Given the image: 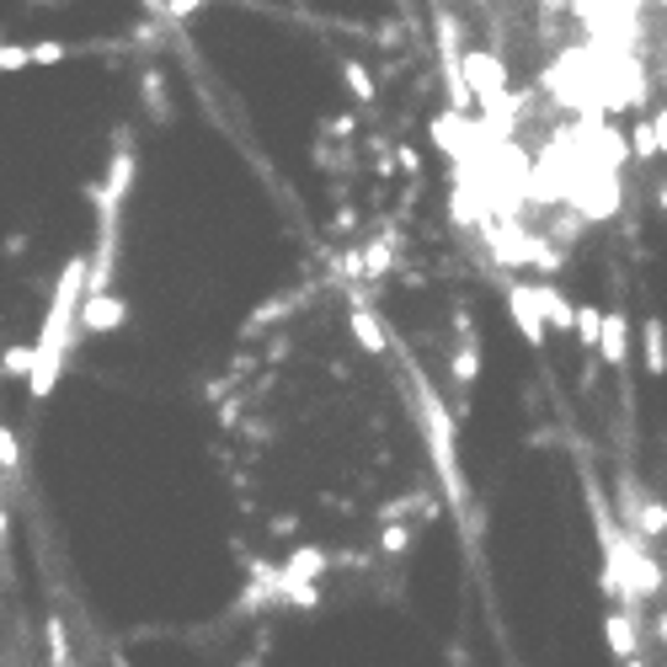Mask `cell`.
<instances>
[{"mask_svg": "<svg viewBox=\"0 0 667 667\" xmlns=\"http://www.w3.org/2000/svg\"><path fill=\"white\" fill-rule=\"evenodd\" d=\"M38 5H59V0H38Z\"/></svg>", "mask_w": 667, "mask_h": 667, "instance_id": "9a60e30c", "label": "cell"}, {"mask_svg": "<svg viewBox=\"0 0 667 667\" xmlns=\"http://www.w3.org/2000/svg\"><path fill=\"white\" fill-rule=\"evenodd\" d=\"M198 5H204V0H171V5H166V16H193Z\"/></svg>", "mask_w": 667, "mask_h": 667, "instance_id": "7c38bea8", "label": "cell"}, {"mask_svg": "<svg viewBox=\"0 0 667 667\" xmlns=\"http://www.w3.org/2000/svg\"><path fill=\"white\" fill-rule=\"evenodd\" d=\"M5 369L11 375H33V347H11L5 353Z\"/></svg>", "mask_w": 667, "mask_h": 667, "instance_id": "9c48e42d", "label": "cell"}, {"mask_svg": "<svg viewBox=\"0 0 667 667\" xmlns=\"http://www.w3.org/2000/svg\"><path fill=\"white\" fill-rule=\"evenodd\" d=\"M16 464H22V449H16L11 427H0V470H5V475H16Z\"/></svg>", "mask_w": 667, "mask_h": 667, "instance_id": "52a82bcc", "label": "cell"}, {"mask_svg": "<svg viewBox=\"0 0 667 667\" xmlns=\"http://www.w3.org/2000/svg\"><path fill=\"white\" fill-rule=\"evenodd\" d=\"M27 48H33V65H59V59L70 54L65 43H27Z\"/></svg>", "mask_w": 667, "mask_h": 667, "instance_id": "ba28073f", "label": "cell"}, {"mask_svg": "<svg viewBox=\"0 0 667 667\" xmlns=\"http://www.w3.org/2000/svg\"><path fill=\"white\" fill-rule=\"evenodd\" d=\"M353 332H358V342H364L369 353H379V347H384V332L375 326V315H369V310H353Z\"/></svg>", "mask_w": 667, "mask_h": 667, "instance_id": "277c9868", "label": "cell"}, {"mask_svg": "<svg viewBox=\"0 0 667 667\" xmlns=\"http://www.w3.org/2000/svg\"><path fill=\"white\" fill-rule=\"evenodd\" d=\"M85 284H91V256H70L65 273H59V284H54L43 332H38V342H33V375H27L33 401L54 395V384H59V369H65V353H70V336H76V310H81V299H85Z\"/></svg>", "mask_w": 667, "mask_h": 667, "instance_id": "6da1fadb", "label": "cell"}, {"mask_svg": "<svg viewBox=\"0 0 667 667\" xmlns=\"http://www.w3.org/2000/svg\"><path fill=\"white\" fill-rule=\"evenodd\" d=\"M48 652H54V663H65V625L59 620H48Z\"/></svg>", "mask_w": 667, "mask_h": 667, "instance_id": "30bf717a", "label": "cell"}, {"mask_svg": "<svg viewBox=\"0 0 667 667\" xmlns=\"http://www.w3.org/2000/svg\"><path fill=\"white\" fill-rule=\"evenodd\" d=\"M321 566H326V555H321V550H299L289 566L278 572V593H284V587H294V583H310V577H315Z\"/></svg>", "mask_w": 667, "mask_h": 667, "instance_id": "3957f363", "label": "cell"}, {"mask_svg": "<svg viewBox=\"0 0 667 667\" xmlns=\"http://www.w3.org/2000/svg\"><path fill=\"white\" fill-rule=\"evenodd\" d=\"M124 321H128V304L113 289H107V294H85V299H81V332L102 336V332H118Z\"/></svg>", "mask_w": 667, "mask_h": 667, "instance_id": "7a4b0ae2", "label": "cell"}, {"mask_svg": "<svg viewBox=\"0 0 667 667\" xmlns=\"http://www.w3.org/2000/svg\"><path fill=\"white\" fill-rule=\"evenodd\" d=\"M145 5H150V11H156V16H161V11H166L171 0H145Z\"/></svg>", "mask_w": 667, "mask_h": 667, "instance_id": "4fadbf2b", "label": "cell"}, {"mask_svg": "<svg viewBox=\"0 0 667 667\" xmlns=\"http://www.w3.org/2000/svg\"><path fill=\"white\" fill-rule=\"evenodd\" d=\"M406 540H412L406 529H390V534H384V550H390V555H401V550H406Z\"/></svg>", "mask_w": 667, "mask_h": 667, "instance_id": "8fae6325", "label": "cell"}, {"mask_svg": "<svg viewBox=\"0 0 667 667\" xmlns=\"http://www.w3.org/2000/svg\"><path fill=\"white\" fill-rule=\"evenodd\" d=\"M27 65H33L27 43H0V70H27Z\"/></svg>", "mask_w": 667, "mask_h": 667, "instance_id": "8992f818", "label": "cell"}, {"mask_svg": "<svg viewBox=\"0 0 667 667\" xmlns=\"http://www.w3.org/2000/svg\"><path fill=\"white\" fill-rule=\"evenodd\" d=\"M342 76H347V91H353L358 102H369V96H375V81H369V70H364L358 59H347V65H342Z\"/></svg>", "mask_w": 667, "mask_h": 667, "instance_id": "5b68a950", "label": "cell"}, {"mask_svg": "<svg viewBox=\"0 0 667 667\" xmlns=\"http://www.w3.org/2000/svg\"><path fill=\"white\" fill-rule=\"evenodd\" d=\"M0 534H5V507H0Z\"/></svg>", "mask_w": 667, "mask_h": 667, "instance_id": "5bb4252c", "label": "cell"}]
</instances>
